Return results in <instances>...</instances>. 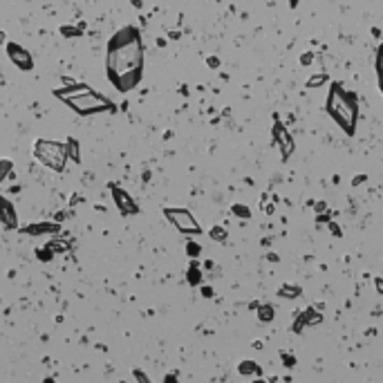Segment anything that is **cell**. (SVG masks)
Masks as SVG:
<instances>
[{
  "label": "cell",
  "instance_id": "2",
  "mask_svg": "<svg viewBox=\"0 0 383 383\" xmlns=\"http://www.w3.org/2000/svg\"><path fill=\"white\" fill-rule=\"evenodd\" d=\"M325 110L348 137H354L356 126H359V101L352 92H348L343 85L334 81L329 87L327 101H325Z\"/></svg>",
  "mask_w": 383,
  "mask_h": 383
},
{
  "label": "cell",
  "instance_id": "21",
  "mask_svg": "<svg viewBox=\"0 0 383 383\" xmlns=\"http://www.w3.org/2000/svg\"><path fill=\"white\" fill-rule=\"evenodd\" d=\"M305 327H307V323H305V318H303V314H296V318H294V323H292V332L294 334H303L305 332Z\"/></svg>",
  "mask_w": 383,
  "mask_h": 383
},
{
  "label": "cell",
  "instance_id": "22",
  "mask_svg": "<svg viewBox=\"0 0 383 383\" xmlns=\"http://www.w3.org/2000/svg\"><path fill=\"white\" fill-rule=\"evenodd\" d=\"M186 253H188V258H190V260H198V258H200V253H202V247L198 245V242H193V240H190V242H186Z\"/></svg>",
  "mask_w": 383,
  "mask_h": 383
},
{
  "label": "cell",
  "instance_id": "14",
  "mask_svg": "<svg viewBox=\"0 0 383 383\" xmlns=\"http://www.w3.org/2000/svg\"><path fill=\"white\" fill-rule=\"evenodd\" d=\"M303 318H305V323H307V327H316V325H320L323 323V312H320V309H316L312 305V307H307V309H303Z\"/></svg>",
  "mask_w": 383,
  "mask_h": 383
},
{
  "label": "cell",
  "instance_id": "11",
  "mask_svg": "<svg viewBox=\"0 0 383 383\" xmlns=\"http://www.w3.org/2000/svg\"><path fill=\"white\" fill-rule=\"evenodd\" d=\"M85 92H92L90 85L85 83H72V85H65V87H59V90H52V94L61 101H67V99H74V97H81Z\"/></svg>",
  "mask_w": 383,
  "mask_h": 383
},
{
  "label": "cell",
  "instance_id": "35",
  "mask_svg": "<svg viewBox=\"0 0 383 383\" xmlns=\"http://www.w3.org/2000/svg\"><path fill=\"white\" fill-rule=\"evenodd\" d=\"M267 260L269 262H278V256H276V253H267Z\"/></svg>",
  "mask_w": 383,
  "mask_h": 383
},
{
  "label": "cell",
  "instance_id": "17",
  "mask_svg": "<svg viewBox=\"0 0 383 383\" xmlns=\"http://www.w3.org/2000/svg\"><path fill=\"white\" fill-rule=\"evenodd\" d=\"M278 296L280 298H298V296H303V287H298V284H282V287L278 289Z\"/></svg>",
  "mask_w": 383,
  "mask_h": 383
},
{
  "label": "cell",
  "instance_id": "19",
  "mask_svg": "<svg viewBox=\"0 0 383 383\" xmlns=\"http://www.w3.org/2000/svg\"><path fill=\"white\" fill-rule=\"evenodd\" d=\"M209 235H211V240H213V242H226V237H229V233H226L224 226H217V224L211 226Z\"/></svg>",
  "mask_w": 383,
  "mask_h": 383
},
{
  "label": "cell",
  "instance_id": "10",
  "mask_svg": "<svg viewBox=\"0 0 383 383\" xmlns=\"http://www.w3.org/2000/svg\"><path fill=\"white\" fill-rule=\"evenodd\" d=\"M61 231L59 222H34V224L23 226L25 235H54Z\"/></svg>",
  "mask_w": 383,
  "mask_h": 383
},
{
  "label": "cell",
  "instance_id": "25",
  "mask_svg": "<svg viewBox=\"0 0 383 383\" xmlns=\"http://www.w3.org/2000/svg\"><path fill=\"white\" fill-rule=\"evenodd\" d=\"M9 173H12V159H3V170H0V179H7Z\"/></svg>",
  "mask_w": 383,
  "mask_h": 383
},
{
  "label": "cell",
  "instance_id": "18",
  "mask_svg": "<svg viewBox=\"0 0 383 383\" xmlns=\"http://www.w3.org/2000/svg\"><path fill=\"white\" fill-rule=\"evenodd\" d=\"M65 148H67V157L72 159V162H76L79 164L81 162V150H79V141H76L74 137H70L65 141Z\"/></svg>",
  "mask_w": 383,
  "mask_h": 383
},
{
  "label": "cell",
  "instance_id": "3",
  "mask_svg": "<svg viewBox=\"0 0 383 383\" xmlns=\"http://www.w3.org/2000/svg\"><path fill=\"white\" fill-rule=\"evenodd\" d=\"M34 157L43 164L45 168L54 170V173H63L67 164V148L61 141H52V139H36L34 141Z\"/></svg>",
  "mask_w": 383,
  "mask_h": 383
},
{
  "label": "cell",
  "instance_id": "41",
  "mask_svg": "<svg viewBox=\"0 0 383 383\" xmlns=\"http://www.w3.org/2000/svg\"><path fill=\"white\" fill-rule=\"evenodd\" d=\"M265 383H267V381H265Z\"/></svg>",
  "mask_w": 383,
  "mask_h": 383
},
{
  "label": "cell",
  "instance_id": "5",
  "mask_svg": "<svg viewBox=\"0 0 383 383\" xmlns=\"http://www.w3.org/2000/svg\"><path fill=\"white\" fill-rule=\"evenodd\" d=\"M164 217L184 235H200L202 233L200 222L195 220V215L190 213L188 209H184V206H166V209H164Z\"/></svg>",
  "mask_w": 383,
  "mask_h": 383
},
{
  "label": "cell",
  "instance_id": "26",
  "mask_svg": "<svg viewBox=\"0 0 383 383\" xmlns=\"http://www.w3.org/2000/svg\"><path fill=\"white\" fill-rule=\"evenodd\" d=\"M325 81H327V74H318V76H312V79L307 81V87H316V85H323Z\"/></svg>",
  "mask_w": 383,
  "mask_h": 383
},
{
  "label": "cell",
  "instance_id": "6",
  "mask_svg": "<svg viewBox=\"0 0 383 383\" xmlns=\"http://www.w3.org/2000/svg\"><path fill=\"white\" fill-rule=\"evenodd\" d=\"M5 50H7L9 61H12V63L16 65L20 72H32V70H34V59H32V54H29V52L25 50L23 45H18V43H7V45H5Z\"/></svg>",
  "mask_w": 383,
  "mask_h": 383
},
{
  "label": "cell",
  "instance_id": "24",
  "mask_svg": "<svg viewBox=\"0 0 383 383\" xmlns=\"http://www.w3.org/2000/svg\"><path fill=\"white\" fill-rule=\"evenodd\" d=\"M132 376H134V381L137 383H153L150 381V376L141 370V367H132Z\"/></svg>",
  "mask_w": 383,
  "mask_h": 383
},
{
  "label": "cell",
  "instance_id": "40",
  "mask_svg": "<svg viewBox=\"0 0 383 383\" xmlns=\"http://www.w3.org/2000/svg\"><path fill=\"white\" fill-rule=\"evenodd\" d=\"M43 383H56V381H54V379H50V376H47V379H45Z\"/></svg>",
  "mask_w": 383,
  "mask_h": 383
},
{
  "label": "cell",
  "instance_id": "36",
  "mask_svg": "<svg viewBox=\"0 0 383 383\" xmlns=\"http://www.w3.org/2000/svg\"><path fill=\"white\" fill-rule=\"evenodd\" d=\"M361 182H365V175H361V177H354V182H352V184H361Z\"/></svg>",
  "mask_w": 383,
  "mask_h": 383
},
{
  "label": "cell",
  "instance_id": "12",
  "mask_svg": "<svg viewBox=\"0 0 383 383\" xmlns=\"http://www.w3.org/2000/svg\"><path fill=\"white\" fill-rule=\"evenodd\" d=\"M202 278H204V273H202V269H200V260H190L188 269H186V282H188L190 287H200Z\"/></svg>",
  "mask_w": 383,
  "mask_h": 383
},
{
  "label": "cell",
  "instance_id": "1",
  "mask_svg": "<svg viewBox=\"0 0 383 383\" xmlns=\"http://www.w3.org/2000/svg\"><path fill=\"white\" fill-rule=\"evenodd\" d=\"M146 50L141 32L134 25L117 29L108 40L106 50V76L117 92H132L143 76Z\"/></svg>",
  "mask_w": 383,
  "mask_h": 383
},
{
  "label": "cell",
  "instance_id": "37",
  "mask_svg": "<svg viewBox=\"0 0 383 383\" xmlns=\"http://www.w3.org/2000/svg\"><path fill=\"white\" fill-rule=\"evenodd\" d=\"M325 209H327V206H325V202H318V204H316V211H318V213H320V211H325Z\"/></svg>",
  "mask_w": 383,
  "mask_h": 383
},
{
  "label": "cell",
  "instance_id": "8",
  "mask_svg": "<svg viewBox=\"0 0 383 383\" xmlns=\"http://www.w3.org/2000/svg\"><path fill=\"white\" fill-rule=\"evenodd\" d=\"M273 141H276V146L280 148V157L282 159H289L294 153V137L287 132V128L282 126V123H276L273 126Z\"/></svg>",
  "mask_w": 383,
  "mask_h": 383
},
{
  "label": "cell",
  "instance_id": "9",
  "mask_svg": "<svg viewBox=\"0 0 383 383\" xmlns=\"http://www.w3.org/2000/svg\"><path fill=\"white\" fill-rule=\"evenodd\" d=\"M0 222H3L5 231H14L18 229V213L16 206L9 202V198H0Z\"/></svg>",
  "mask_w": 383,
  "mask_h": 383
},
{
  "label": "cell",
  "instance_id": "29",
  "mask_svg": "<svg viewBox=\"0 0 383 383\" xmlns=\"http://www.w3.org/2000/svg\"><path fill=\"white\" fill-rule=\"evenodd\" d=\"M52 256H54V251H52L50 247H45V249H40V251H38V258H40L43 262H50V260H52Z\"/></svg>",
  "mask_w": 383,
  "mask_h": 383
},
{
  "label": "cell",
  "instance_id": "15",
  "mask_svg": "<svg viewBox=\"0 0 383 383\" xmlns=\"http://www.w3.org/2000/svg\"><path fill=\"white\" fill-rule=\"evenodd\" d=\"M374 72H376V85L379 92L383 94V43L376 47V56H374Z\"/></svg>",
  "mask_w": 383,
  "mask_h": 383
},
{
  "label": "cell",
  "instance_id": "38",
  "mask_svg": "<svg viewBox=\"0 0 383 383\" xmlns=\"http://www.w3.org/2000/svg\"><path fill=\"white\" fill-rule=\"evenodd\" d=\"M209 65L211 67H217V65H220V61H217V59H209Z\"/></svg>",
  "mask_w": 383,
  "mask_h": 383
},
{
  "label": "cell",
  "instance_id": "16",
  "mask_svg": "<svg viewBox=\"0 0 383 383\" xmlns=\"http://www.w3.org/2000/svg\"><path fill=\"white\" fill-rule=\"evenodd\" d=\"M256 312H258V320H260V323H271V320L276 318V307L269 303H260V307H258Z\"/></svg>",
  "mask_w": 383,
  "mask_h": 383
},
{
  "label": "cell",
  "instance_id": "20",
  "mask_svg": "<svg viewBox=\"0 0 383 383\" xmlns=\"http://www.w3.org/2000/svg\"><path fill=\"white\" fill-rule=\"evenodd\" d=\"M231 213H233L235 217H240V220H249L251 217V209L245 204H233L231 206Z\"/></svg>",
  "mask_w": 383,
  "mask_h": 383
},
{
  "label": "cell",
  "instance_id": "27",
  "mask_svg": "<svg viewBox=\"0 0 383 383\" xmlns=\"http://www.w3.org/2000/svg\"><path fill=\"white\" fill-rule=\"evenodd\" d=\"M280 359H282V365H284V367H294V365H296V356H294V354H287V352H282Z\"/></svg>",
  "mask_w": 383,
  "mask_h": 383
},
{
  "label": "cell",
  "instance_id": "30",
  "mask_svg": "<svg viewBox=\"0 0 383 383\" xmlns=\"http://www.w3.org/2000/svg\"><path fill=\"white\" fill-rule=\"evenodd\" d=\"M327 226H329V231H332V235H336V237L343 235V231H341V226L336 224V222H327Z\"/></svg>",
  "mask_w": 383,
  "mask_h": 383
},
{
  "label": "cell",
  "instance_id": "28",
  "mask_svg": "<svg viewBox=\"0 0 383 383\" xmlns=\"http://www.w3.org/2000/svg\"><path fill=\"white\" fill-rule=\"evenodd\" d=\"M61 34H65L67 38H76V36H81V29H76V27H61Z\"/></svg>",
  "mask_w": 383,
  "mask_h": 383
},
{
  "label": "cell",
  "instance_id": "13",
  "mask_svg": "<svg viewBox=\"0 0 383 383\" xmlns=\"http://www.w3.org/2000/svg\"><path fill=\"white\" fill-rule=\"evenodd\" d=\"M237 372L242 376H262V367L258 361H251V359H245L237 363Z\"/></svg>",
  "mask_w": 383,
  "mask_h": 383
},
{
  "label": "cell",
  "instance_id": "31",
  "mask_svg": "<svg viewBox=\"0 0 383 383\" xmlns=\"http://www.w3.org/2000/svg\"><path fill=\"white\" fill-rule=\"evenodd\" d=\"M374 289L379 292V296H383V278H374Z\"/></svg>",
  "mask_w": 383,
  "mask_h": 383
},
{
  "label": "cell",
  "instance_id": "34",
  "mask_svg": "<svg viewBox=\"0 0 383 383\" xmlns=\"http://www.w3.org/2000/svg\"><path fill=\"white\" fill-rule=\"evenodd\" d=\"M202 296H204V298H213V289H211V287H202Z\"/></svg>",
  "mask_w": 383,
  "mask_h": 383
},
{
  "label": "cell",
  "instance_id": "33",
  "mask_svg": "<svg viewBox=\"0 0 383 383\" xmlns=\"http://www.w3.org/2000/svg\"><path fill=\"white\" fill-rule=\"evenodd\" d=\"M164 383H179V381H177V374H175V372L166 374V376H164Z\"/></svg>",
  "mask_w": 383,
  "mask_h": 383
},
{
  "label": "cell",
  "instance_id": "4",
  "mask_svg": "<svg viewBox=\"0 0 383 383\" xmlns=\"http://www.w3.org/2000/svg\"><path fill=\"white\" fill-rule=\"evenodd\" d=\"M65 106H70V110H74L76 115L81 117H90V115H99V112H112L115 110V103L110 99H106L99 92H85L81 97H74V99L63 101Z\"/></svg>",
  "mask_w": 383,
  "mask_h": 383
},
{
  "label": "cell",
  "instance_id": "7",
  "mask_svg": "<svg viewBox=\"0 0 383 383\" xmlns=\"http://www.w3.org/2000/svg\"><path fill=\"white\" fill-rule=\"evenodd\" d=\"M110 193H112L115 206L119 209V213H121V215H137L139 213L137 202L132 200V195L128 193V190L119 188V186H110Z\"/></svg>",
  "mask_w": 383,
  "mask_h": 383
},
{
  "label": "cell",
  "instance_id": "32",
  "mask_svg": "<svg viewBox=\"0 0 383 383\" xmlns=\"http://www.w3.org/2000/svg\"><path fill=\"white\" fill-rule=\"evenodd\" d=\"M314 61V56H312V52H307V54H303V59H300V63L303 65H309Z\"/></svg>",
  "mask_w": 383,
  "mask_h": 383
},
{
  "label": "cell",
  "instance_id": "23",
  "mask_svg": "<svg viewBox=\"0 0 383 383\" xmlns=\"http://www.w3.org/2000/svg\"><path fill=\"white\" fill-rule=\"evenodd\" d=\"M50 249L54 251V253H63V251H67L70 249V242H65V240H54V242H50Z\"/></svg>",
  "mask_w": 383,
  "mask_h": 383
},
{
  "label": "cell",
  "instance_id": "39",
  "mask_svg": "<svg viewBox=\"0 0 383 383\" xmlns=\"http://www.w3.org/2000/svg\"><path fill=\"white\" fill-rule=\"evenodd\" d=\"M265 213H273V204H265Z\"/></svg>",
  "mask_w": 383,
  "mask_h": 383
}]
</instances>
